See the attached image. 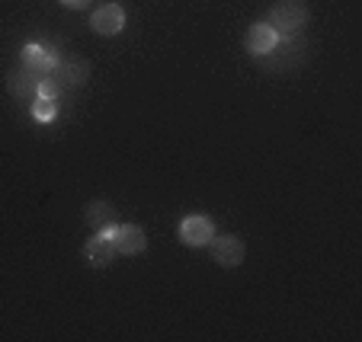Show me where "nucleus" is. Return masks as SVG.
<instances>
[{
  "mask_svg": "<svg viewBox=\"0 0 362 342\" xmlns=\"http://www.w3.org/2000/svg\"><path fill=\"white\" fill-rule=\"evenodd\" d=\"M112 231V227H110ZM110 231H100L96 237H90L87 243H83V256H87V262L90 266H96V269H106L112 259H116V243H112V233Z\"/></svg>",
  "mask_w": 362,
  "mask_h": 342,
  "instance_id": "obj_6",
  "label": "nucleus"
},
{
  "mask_svg": "<svg viewBox=\"0 0 362 342\" xmlns=\"http://www.w3.org/2000/svg\"><path fill=\"white\" fill-rule=\"evenodd\" d=\"M247 51H250L253 58L267 55V51H273L276 42H279V35H276L273 26H267V23H253L250 29H247Z\"/></svg>",
  "mask_w": 362,
  "mask_h": 342,
  "instance_id": "obj_9",
  "label": "nucleus"
},
{
  "mask_svg": "<svg viewBox=\"0 0 362 342\" xmlns=\"http://www.w3.org/2000/svg\"><path fill=\"white\" fill-rule=\"evenodd\" d=\"M267 26H273L279 39L301 35L308 26V4L305 0H276L273 7H269Z\"/></svg>",
  "mask_w": 362,
  "mask_h": 342,
  "instance_id": "obj_1",
  "label": "nucleus"
},
{
  "mask_svg": "<svg viewBox=\"0 0 362 342\" xmlns=\"http://www.w3.org/2000/svg\"><path fill=\"white\" fill-rule=\"evenodd\" d=\"M23 68H26L29 74H35V77H48L52 71L58 68V61H55V55H52L48 48L26 45V48H23Z\"/></svg>",
  "mask_w": 362,
  "mask_h": 342,
  "instance_id": "obj_8",
  "label": "nucleus"
},
{
  "mask_svg": "<svg viewBox=\"0 0 362 342\" xmlns=\"http://www.w3.org/2000/svg\"><path fill=\"white\" fill-rule=\"evenodd\" d=\"M87 224L93 227V231H110V227H116V208L110 205V202H90L87 205Z\"/></svg>",
  "mask_w": 362,
  "mask_h": 342,
  "instance_id": "obj_11",
  "label": "nucleus"
},
{
  "mask_svg": "<svg viewBox=\"0 0 362 342\" xmlns=\"http://www.w3.org/2000/svg\"><path fill=\"white\" fill-rule=\"evenodd\" d=\"M110 233L119 256H141L148 250V237H144V231L138 224H116Z\"/></svg>",
  "mask_w": 362,
  "mask_h": 342,
  "instance_id": "obj_3",
  "label": "nucleus"
},
{
  "mask_svg": "<svg viewBox=\"0 0 362 342\" xmlns=\"http://www.w3.org/2000/svg\"><path fill=\"white\" fill-rule=\"evenodd\" d=\"M177 233L180 243H186V247H209L215 240V221L205 218V214H189V218L180 221Z\"/></svg>",
  "mask_w": 362,
  "mask_h": 342,
  "instance_id": "obj_2",
  "label": "nucleus"
},
{
  "mask_svg": "<svg viewBox=\"0 0 362 342\" xmlns=\"http://www.w3.org/2000/svg\"><path fill=\"white\" fill-rule=\"evenodd\" d=\"M90 29L96 35H119L125 29V10L119 4H103L90 16Z\"/></svg>",
  "mask_w": 362,
  "mask_h": 342,
  "instance_id": "obj_5",
  "label": "nucleus"
},
{
  "mask_svg": "<svg viewBox=\"0 0 362 342\" xmlns=\"http://www.w3.org/2000/svg\"><path fill=\"white\" fill-rule=\"evenodd\" d=\"M33 116H35V122H55V116H58V99H45V96H35V99H33Z\"/></svg>",
  "mask_w": 362,
  "mask_h": 342,
  "instance_id": "obj_12",
  "label": "nucleus"
},
{
  "mask_svg": "<svg viewBox=\"0 0 362 342\" xmlns=\"http://www.w3.org/2000/svg\"><path fill=\"white\" fill-rule=\"evenodd\" d=\"M55 77L62 80V87H81V83H87V77H90V61H83V58H74V61L58 64Z\"/></svg>",
  "mask_w": 362,
  "mask_h": 342,
  "instance_id": "obj_10",
  "label": "nucleus"
},
{
  "mask_svg": "<svg viewBox=\"0 0 362 342\" xmlns=\"http://www.w3.org/2000/svg\"><path fill=\"white\" fill-rule=\"evenodd\" d=\"M39 96H45V99H58L62 96V80L55 77V71L39 80Z\"/></svg>",
  "mask_w": 362,
  "mask_h": 342,
  "instance_id": "obj_13",
  "label": "nucleus"
},
{
  "mask_svg": "<svg viewBox=\"0 0 362 342\" xmlns=\"http://www.w3.org/2000/svg\"><path fill=\"white\" fill-rule=\"evenodd\" d=\"M39 80L42 77L29 74L20 64V68L10 71V77H7V93L13 96V99H20V103H33L35 96H39Z\"/></svg>",
  "mask_w": 362,
  "mask_h": 342,
  "instance_id": "obj_7",
  "label": "nucleus"
},
{
  "mask_svg": "<svg viewBox=\"0 0 362 342\" xmlns=\"http://www.w3.org/2000/svg\"><path fill=\"white\" fill-rule=\"evenodd\" d=\"M62 4H64L68 10H83V7H90L93 0H62Z\"/></svg>",
  "mask_w": 362,
  "mask_h": 342,
  "instance_id": "obj_14",
  "label": "nucleus"
},
{
  "mask_svg": "<svg viewBox=\"0 0 362 342\" xmlns=\"http://www.w3.org/2000/svg\"><path fill=\"white\" fill-rule=\"evenodd\" d=\"M244 256H247L244 240L234 237V233H225V237H215L212 240V259L218 262V266L238 269L240 262H244Z\"/></svg>",
  "mask_w": 362,
  "mask_h": 342,
  "instance_id": "obj_4",
  "label": "nucleus"
}]
</instances>
